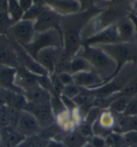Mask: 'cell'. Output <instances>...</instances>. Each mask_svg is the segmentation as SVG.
Instances as JSON below:
<instances>
[{"label":"cell","instance_id":"484cf974","mask_svg":"<svg viewBox=\"0 0 137 147\" xmlns=\"http://www.w3.org/2000/svg\"><path fill=\"white\" fill-rule=\"evenodd\" d=\"M130 97L120 96L116 98L110 105L109 109L115 114H123L127 107Z\"/></svg>","mask_w":137,"mask_h":147},{"label":"cell","instance_id":"f6af8a7d","mask_svg":"<svg viewBox=\"0 0 137 147\" xmlns=\"http://www.w3.org/2000/svg\"><path fill=\"white\" fill-rule=\"evenodd\" d=\"M130 147H137V144H136V145H134V146H130Z\"/></svg>","mask_w":137,"mask_h":147},{"label":"cell","instance_id":"7dc6e473","mask_svg":"<svg viewBox=\"0 0 137 147\" xmlns=\"http://www.w3.org/2000/svg\"><path fill=\"white\" fill-rule=\"evenodd\" d=\"M135 38L137 40V33L136 34V36H135Z\"/></svg>","mask_w":137,"mask_h":147},{"label":"cell","instance_id":"8992f818","mask_svg":"<svg viewBox=\"0 0 137 147\" xmlns=\"http://www.w3.org/2000/svg\"><path fill=\"white\" fill-rule=\"evenodd\" d=\"M24 110L34 116L42 129L55 123V116L50 103L36 105L28 102Z\"/></svg>","mask_w":137,"mask_h":147},{"label":"cell","instance_id":"7bdbcfd3","mask_svg":"<svg viewBox=\"0 0 137 147\" xmlns=\"http://www.w3.org/2000/svg\"><path fill=\"white\" fill-rule=\"evenodd\" d=\"M83 147H95V146H93V145H92V144L90 143V142H87V143L86 144H85V145L84 146H83Z\"/></svg>","mask_w":137,"mask_h":147},{"label":"cell","instance_id":"bcb514c9","mask_svg":"<svg viewBox=\"0 0 137 147\" xmlns=\"http://www.w3.org/2000/svg\"><path fill=\"white\" fill-rule=\"evenodd\" d=\"M135 14H136V15H137V7H136V12H135Z\"/></svg>","mask_w":137,"mask_h":147},{"label":"cell","instance_id":"ba28073f","mask_svg":"<svg viewBox=\"0 0 137 147\" xmlns=\"http://www.w3.org/2000/svg\"><path fill=\"white\" fill-rule=\"evenodd\" d=\"M121 42L118 35L116 25L106 28L102 31L85 39L81 42V45L89 46H96L100 45L112 44Z\"/></svg>","mask_w":137,"mask_h":147},{"label":"cell","instance_id":"8fae6325","mask_svg":"<svg viewBox=\"0 0 137 147\" xmlns=\"http://www.w3.org/2000/svg\"><path fill=\"white\" fill-rule=\"evenodd\" d=\"M63 52V48L48 47L40 50L35 60L48 72L49 76L54 74L57 60Z\"/></svg>","mask_w":137,"mask_h":147},{"label":"cell","instance_id":"5bb4252c","mask_svg":"<svg viewBox=\"0 0 137 147\" xmlns=\"http://www.w3.org/2000/svg\"><path fill=\"white\" fill-rule=\"evenodd\" d=\"M16 72L17 68L0 64V89L24 94L23 91L15 85Z\"/></svg>","mask_w":137,"mask_h":147},{"label":"cell","instance_id":"836d02e7","mask_svg":"<svg viewBox=\"0 0 137 147\" xmlns=\"http://www.w3.org/2000/svg\"><path fill=\"white\" fill-rule=\"evenodd\" d=\"M8 107V106H7ZM9 108V112H10V127L16 129L17 127L18 122H19L20 114H21L22 110H19L14 108L10 107Z\"/></svg>","mask_w":137,"mask_h":147},{"label":"cell","instance_id":"ffe728a7","mask_svg":"<svg viewBox=\"0 0 137 147\" xmlns=\"http://www.w3.org/2000/svg\"><path fill=\"white\" fill-rule=\"evenodd\" d=\"M4 91V99L5 105L19 110H24L28 103L24 94L17 93L12 91Z\"/></svg>","mask_w":137,"mask_h":147},{"label":"cell","instance_id":"7402d4cb","mask_svg":"<svg viewBox=\"0 0 137 147\" xmlns=\"http://www.w3.org/2000/svg\"><path fill=\"white\" fill-rule=\"evenodd\" d=\"M87 140L75 130L63 136V143L65 147H83L88 142Z\"/></svg>","mask_w":137,"mask_h":147},{"label":"cell","instance_id":"cb8c5ba5","mask_svg":"<svg viewBox=\"0 0 137 147\" xmlns=\"http://www.w3.org/2000/svg\"><path fill=\"white\" fill-rule=\"evenodd\" d=\"M89 71L93 70L90 64L85 59L79 56H75L71 59L69 68V73L71 74Z\"/></svg>","mask_w":137,"mask_h":147},{"label":"cell","instance_id":"44dd1931","mask_svg":"<svg viewBox=\"0 0 137 147\" xmlns=\"http://www.w3.org/2000/svg\"><path fill=\"white\" fill-rule=\"evenodd\" d=\"M0 130H1L0 136L3 138L7 147H15L22 143L26 138L10 126Z\"/></svg>","mask_w":137,"mask_h":147},{"label":"cell","instance_id":"f546056e","mask_svg":"<svg viewBox=\"0 0 137 147\" xmlns=\"http://www.w3.org/2000/svg\"><path fill=\"white\" fill-rule=\"evenodd\" d=\"M102 109H99L97 107H93L89 110L86 116H85V122L89 125L93 126V124L96 122V120L98 119L100 114L102 112Z\"/></svg>","mask_w":137,"mask_h":147},{"label":"cell","instance_id":"5b68a950","mask_svg":"<svg viewBox=\"0 0 137 147\" xmlns=\"http://www.w3.org/2000/svg\"><path fill=\"white\" fill-rule=\"evenodd\" d=\"M35 33L34 22L22 20L11 26L7 35L16 43L24 46L32 42Z\"/></svg>","mask_w":137,"mask_h":147},{"label":"cell","instance_id":"83f0119b","mask_svg":"<svg viewBox=\"0 0 137 147\" xmlns=\"http://www.w3.org/2000/svg\"><path fill=\"white\" fill-rule=\"evenodd\" d=\"M13 25L7 11H0V36L7 34L8 30Z\"/></svg>","mask_w":137,"mask_h":147},{"label":"cell","instance_id":"7a4b0ae2","mask_svg":"<svg viewBox=\"0 0 137 147\" xmlns=\"http://www.w3.org/2000/svg\"><path fill=\"white\" fill-rule=\"evenodd\" d=\"M96 46L101 48L117 64V70L114 78L126 64H137V45L133 42H120Z\"/></svg>","mask_w":137,"mask_h":147},{"label":"cell","instance_id":"52a82bcc","mask_svg":"<svg viewBox=\"0 0 137 147\" xmlns=\"http://www.w3.org/2000/svg\"><path fill=\"white\" fill-rule=\"evenodd\" d=\"M61 16L47 5L46 9L34 22V31L36 33H42L52 29L61 30Z\"/></svg>","mask_w":137,"mask_h":147},{"label":"cell","instance_id":"2e32d148","mask_svg":"<svg viewBox=\"0 0 137 147\" xmlns=\"http://www.w3.org/2000/svg\"><path fill=\"white\" fill-rule=\"evenodd\" d=\"M36 76L37 75L34 74L24 66H21L17 69L15 78L16 86L24 93L28 90L37 84Z\"/></svg>","mask_w":137,"mask_h":147},{"label":"cell","instance_id":"d6986e66","mask_svg":"<svg viewBox=\"0 0 137 147\" xmlns=\"http://www.w3.org/2000/svg\"><path fill=\"white\" fill-rule=\"evenodd\" d=\"M116 28L121 42H132V38H135L136 29L128 17L118 22L116 24Z\"/></svg>","mask_w":137,"mask_h":147},{"label":"cell","instance_id":"f1b7e54d","mask_svg":"<svg viewBox=\"0 0 137 147\" xmlns=\"http://www.w3.org/2000/svg\"><path fill=\"white\" fill-rule=\"evenodd\" d=\"M10 126V118L9 108L4 105L0 107V129L9 127Z\"/></svg>","mask_w":137,"mask_h":147},{"label":"cell","instance_id":"9c48e42d","mask_svg":"<svg viewBox=\"0 0 137 147\" xmlns=\"http://www.w3.org/2000/svg\"><path fill=\"white\" fill-rule=\"evenodd\" d=\"M0 64L17 69L21 66L16 51L7 34L0 36Z\"/></svg>","mask_w":137,"mask_h":147},{"label":"cell","instance_id":"4dcf8cb0","mask_svg":"<svg viewBox=\"0 0 137 147\" xmlns=\"http://www.w3.org/2000/svg\"><path fill=\"white\" fill-rule=\"evenodd\" d=\"M124 115L137 116V93L130 98Z\"/></svg>","mask_w":137,"mask_h":147},{"label":"cell","instance_id":"60d3db41","mask_svg":"<svg viewBox=\"0 0 137 147\" xmlns=\"http://www.w3.org/2000/svg\"><path fill=\"white\" fill-rule=\"evenodd\" d=\"M8 1H0V11H7Z\"/></svg>","mask_w":137,"mask_h":147},{"label":"cell","instance_id":"d4e9b609","mask_svg":"<svg viewBox=\"0 0 137 147\" xmlns=\"http://www.w3.org/2000/svg\"><path fill=\"white\" fill-rule=\"evenodd\" d=\"M7 12L13 25L22 20L24 13L20 7L18 1H14V0L8 1Z\"/></svg>","mask_w":137,"mask_h":147},{"label":"cell","instance_id":"ac0fdd59","mask_svg":"<svg viewBox=\"0 0 137 147\" xmlns=\"http://www.w3.org/2000/svg\"><path fill=\"white\" fill-rule=\"evenodd\" d=\"M116 122L113 131L124 134L130 131H137V116H126L123 114H116Z\"/></svg>","mask_w":137,"mask_h":147},{"label":"cell","instance_id":"1f68e13d","mask_svg":"<svg viewBox=\"0 0 137 147\" xmlns=\"http://www.w3.org/2000/svg\"><path fill=\"white\" fill-rule=\"evenodd\" d=\"M80 88L75 85L74 84L65 86L62 91V94L70 99H74L80 93Z\"/></svg>","mask_w":137,"mask_h":147},{"label":"cell","instance_id":"9a60e30c","mask_svg":"<svg viewBox=\"0 0 137 147\" xmlns=\"http://www.w3.org/2000/svg\"><path fill=\"white\" fill-rule=\"evenodd\" d=\"M46 5L60 16L72 15L81 9L80 2L77 1H46Z\"/></svg>","mask_w":137,"mask_h":147},{"label":"cell","instance_id":"74e56055","mask_svg":"<svg viewBox=\"0 0 137 147\" xmlns=\"http://www.w3.org/2000/svg\"><path fill=\"white\" fill-rule=\"evenodd\" d=\"M91 142H89L95 147H108L106 145L105 138L102 136H93L91 138Z\"/></svg>","mask_w":137,"mask_h":147},{"label":"cell","instance_id":"7c38bea8","mask_svg":"<svg viewBox=\"0 0 137 147\" xmlns=\"http://www.w3.org/2000/svg\"><path fill=\"white\" fill-rule=\"evenodd\" d=\"M16 130L24 137L28 138L39 134L42 130V128L32 114L22 110Z\"/></svg>","mask_w":137,"mask_h":147},{"label":"cell","instance_id":"8d00e7d4","mask_svg":"<svg viewBox=\"0 0 137 147\" xmlns=\"http://www.w3.org/2000/svg\"><path fill=\"white\" fill-rule=\"evenodd\" d=\"M57 76H58V78L59 80H60L61 84H62L64 86H65L73 84V76L72 74H71L70 73L63 72L60 74H59Z\"/></svg>","mask_w":137,"mask_h":147},{"label":"cell","instance_id":"603a6c76","mask_svg":"<svg viewBox=\"0 0 137 147\" xmlns=\"http://www.w3.org/2000/svg\"><path fill=\"white\" fill-rule=\"evenodd\" d=\"M47 7L45 1H34L33 5L24 13L22 20H29L35 22L41 15Z\"/></svg>","mask_w":137,"mask_h":147},{"label":"cell","instance_id":"6da1fadb","mask_svg":"<svg viewBox=\"0 0 137 147\" xmlns=\"http://www.w3.org/2000/svg\"><path fill=\"white\" fill-rule=\"evenodd\" d=\"M75 56L81 57L89 62L92 70L104 80L103 84L111 80L115 75L117 64L99 47L81 45Z\"/></svg>","mask_w":137,"mask_h":147},{"label":"cell","instance_id":"277c9868","mask_svg":"<svg viewBox=\"0 0 137 147\" xmlns=\"http://www.w3.org/2000/svg\"><path fill=\"white\" fill-rule=\"evenodd\" d=\"M126 13L127 11L120 7H112L106 10L105 11H103L100 14L99 16L95 17L96 18L95 20L91 22L90 28L91 33H92L91 36L106 28L116 25L120 20L126 18ZM90 30L88 31V33Z\"/></svg>","mask_w":137,"mask_h":147},{"label":"cell","instance_id":"b9f144b4","mask_svg":"<svg viewBox=\"0 0 137 147\" xmlns=\"http://www.w3.org/2000/svg\"><path fill=\"white\" fill-rule=\"evenodd\" d=\"M5 105V99H4V91L0 89V107Z\"/></svg>","mask_w":137,"mask_h":147},{"label":"cell","instance_id":"4316f807","mask_svg":"<svg viewBox=\"0 0 137 147\" xmlns=\"http://www.w3.org/2000/svg\"><path fill=\"white\" fill-rule=\"evenodd\" d=\"M49 140L42 137L40 134L26 138L24 144L26 147H46Z\"/></svg>","mask_w":137,"mask_h":147},{"label":"cell","instance_id":"4fadbf2b","mask_svg":"<svg viewBox=\"0 0 137 147\" xmlns=\"http://www.w3.org/2000/svg\"><path fill=\"white\" fill-rule=\"evenodd\" d=\"M72 76L75 85L87 90L97 88L104 83L103 80L93 71L79 72Z\"/></svg>","mask_w":137,"mask_h":147},{"label":"cell","instance_id":"30bf717a","mask_svg":"<svg viewBox=\"0 0 137 147\" xmlns=\"http://www.w3.org/2000/svg\"><path fill=\"white\" fill-rule=\"evenodd\" d=\"M11 40L12 44L15 48L17 55L19 58L21 66L27 69L28 71L34 74L37 76H49L48 72L36 61L32 58L28 53L26 52L22 46H20L14 41Z\"/></svg>","mask_w":137,"mask_h":147},{"label":"cell","instance_id":"ee69618b","mask_svg":"<svg viewBox=\"0 0 137 147\" xmlns=\"http://www.w3.org/2000/svg\"><path fill=\"white\" fill-rule=\"evenodd\" d=\"M15 147H26V146L25 145V144H24V141H23L22 143H20V144H18V145L16 146Z\"/></svg>","mask_w":137,"mask_h":147},{"label":"cell","instance_id":"e0dca14e","mask_svg":"<svg viewBox=\"0 0 137 147\" xmlns=\"http://www.w3.org/2000/svg\"><path fill=\"white\" fill-rule=\"evenodd\" d=\"M24 95L25 96L28 102L36 105L50 103L52 98L50 92L40 86L38 84L26 91L24 93Z\"/></svg>","mask_w":137,"mask_h":147},{"label":"cell","instance_id":"f35d334b","mask_svg":"<svg viewBox=\"0 0 137 147\" xmlns=\"http://www.w3.org/2000/svg\"><path fill=\"white\" fill-rule=\"evenodd\" d=\"M18 3H19V5L22 11H24V13H25L33 5L34 1H31V0H20V1H18Z\"/></svg>","mask_w":137,"mask_h":147},{"label":"cell","instance_id":"d6a6232c","mask_svg":"<svg viewBox=\"0 0 137 147\" xmlns=\"http://www.w3.org/2000/svg\"><path fill=\"white\" fill-rule=\"evenodd\" d=\"M122 138L126 146L130 147L137 144V131H130L122 134Z\"/></svg>","mask_w":137,"mask_h":147},{"label":"cell","instance_id":"e575fe53","mask_svg":"<svg viewBox=\"0 0 137 147\" xmlns=\"http://www.w3.org/2000/svg\"><path fill=\"white\" fill-rule=\"evenodd\" d=\"M79 134H81L83 136L88 138H91L93 136V129H92V126L91 125H89L87 123H81L78 126L77 130H76Z\"/></svg>","mask_w":137,"mask_h":147},{"label":"cell","instance_id":"3957f363","mask_svg":"<svg viewBox=\"0 0 137 147\" xmlns=\"http://www.w3.org/2000/svg\"><path fill=\"white\" fill-rule=\"evenodd\" d=\"M63 41L61 30L52 29L42 33H35L29 44L22 46L32 58L36 59L40 50L48 47L63 48Z\"/></svg>","mask_w":137,"mask_h":147},{"label":"cell","instance_id":"ab89813d","mask_svg":"<svg viewBox=\"0 0 137 147\" xmlns=\"http://www.w3.org/2000/svg\"><path fill=\"white\" fill-rule=\"evenodd\" d=\"M46 147H65L63 142H61L58 140H49L48 145Z\"/></svg>","mask_w":137,"mask_h":147},{"label":"cell","instance_id":"d590c367","mask_svg":"<svg viewBox=\"0 0 137 147\" xmlns=\"http://www.w3.org/2000/svg\"><path fill=\"white\" fill-rule=\"evenodd\" d=\"M60 98L65 108L66 109V110H68V112H73L77 109L76 104L75 103L73 99L69 98L63 95H61Z\"/></svg>","mask_w":137,"mask_h":147}]
</instances>
